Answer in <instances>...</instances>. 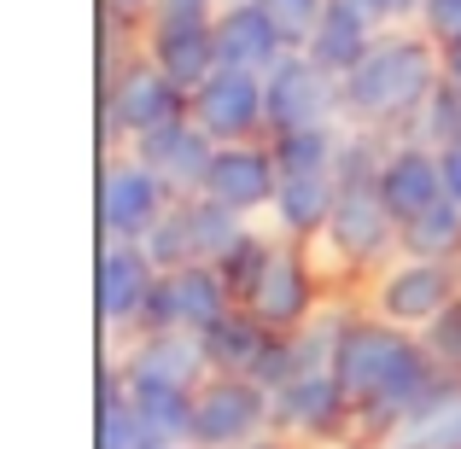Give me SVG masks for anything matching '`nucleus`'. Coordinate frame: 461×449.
<instances>
[{"instance_id": "obj_23", "label": "nucleus", "mask_w": 461, "mask_h": 449, "mask_svg": "<svg viewBox=\"0 0 461 449\" xmlns=\"http://www.w3.org/2000/svg\"><path fill=\"white\" fill-rule=\"evenodd\" d=\"M397 257L461 263V204L438 199L432 211H420L415 222H403V234H397Z\"/></svg>"}, {"instance_id": "obj_31", "label": "nucleus", "mask_w": 461, "mask_h": 449, "mask_svg": "<svg viewBox=\"0 0 461 449\" xmlns=\"http://www.w3.org/2000/svg\"><path fill=\"white\" fill-rule=\"evenodd\" d=\"M420 345H427V356L438 362L450 380H461V292H456V303L438 315V321L420 333Z\"/></svg>"}, {"instance_id": "obj_29", "label": "nucleus", "mask_w": 461, "mask_h": 449, "mask_svg": "<svg viewBox=\"0 0 461 449\" xmlns=\"http://www.w3.org/2000/svg\"><path fill=\"white\" fill-rule=\"evenodd\" d=\"M269 251H275V239L258 234V228H246V234H240V246L228 251L222 263H216V269H222V281H228V292L246 298L251 286H258V274H263V263H269Z\"/></svg>"}, {"instance_id": "obj_6", "label": "nucleus", "mask_w": 461, "mask_h": 449, "mask_svg": "<svg viewBox=\"0 0 461 449\" xmlns=\"http://www.w3.org/2000/svg\"><path fill=\"white\" fill-rule=\"evenodd\" d=\"M176 193L135 152H105L100 169V234L117 246H147V234L169 216Z\"/></svg>"}, {"instance_id": "obj_40", "label": "nucleus", "mask_w": 461, "mask_h": 449, "mask_svg": "<svg viewBox=\"0 0 461 449\" xmlns=\"http://www.w3.org/2000/svg\"><path fill=\"white\" fill-rule=\"evenodd\" d=\"M164 449H199V444H164Z\"/></svg>"}, {"instance_id": "obj_38", "label": "nucleus", "mask_w": 461, "mask_h": 449, "mask_svg": "<svg viewBox=\"0 0 461 449\" xmlns=\"http://www.w3.org/2000/svg\"><path fill=\"white\" fill-rule=\"evenodd\" d=\"M246 449H304V444L286 438V432H269V438H258V444H246Z\"/></svg>"}, {"instance_id": "obj_25", "label": "nucleus", "mask_w": 461, "mask_h": 449, "mask_svg": "<svg viewBox=\"0 0 461 449\" xmlns=\"http://www.w3.org/2000/svg\"><path fill=\"white\" fill-rule=\"evenodd\" d=\"M339 147H345V123L339 129H298V135L269 140L281 175H339Z\"/></svg>"}, {"instance_id": "obj_15", "label": "nucleus", "mask_w": 461, "mask_h": 449, "mask_svg": "<svg viewBox=\"0 0 461 449\" xmlns=\"http://www.w3.org/2000/svg\"><path fill=\"white\" fill-rule=\"evenodd\" d=\"M374 187H380L385 211L397 216V228H403V222H415L420 211H432L438 199H450V193H444V164H438V147H427V140H409V135L385 147Z\"/></svg>"}, {"instance_id": "obj_39", "label": "nucleus", "mask_w": 461, "mask_h": 449, "mask_svg": "<svg viewBox=\"0 0 461 449\" xmlns=\"http://www.w3.org/2000/svg\"><path fill=\"white\" fill-rule=\"evenodd\" d=\"M222 6H251V0H222ZM222 6H216V12H222Z\"/></svg>"}, {"instance_id": "obj_28", "label": "nucleus", "mask_w": 461, "mask_h": 449, "mask_svg": "<svg viewBox=\"0 0 461 449\" xmlns=\"http://www.w3.org/2000/svg\"><path fill=\"white\" fill-rule=\"evenodd\" d=\"M409 140H427V147H438V152L461 140V88L456 82H444V88L427 100V112H420V123L409 129Z\"/></svg>"}, {"instance_id": "obj_8", "label": "nucleus", "mask_w": 461, "mask_h": 449, "mask_svg": "<svg viewBox=\"0 0 461 449\" xmlns=\"http://www.w3.org/2000/svg\"><path fill=\"white\" fill-rule=\"evenodd\" d=\"M263 88H269V140L298 135V129H339L345 123L339 76H327L310 53H286L281 65L263 76Z\"/></svg>"}, {"instance_id": "obj_32", "label": "nucleus", "mask_w": 461, "mask_h": 449, "mask_svg": "<svg viewBox=\"0 0 461 449\" xmlns=\"http://www.w3.org/2000/svg\"><path fill=\"white\" fill-rule=\"evenodd\" d=\"M345 6H357L362 18L374 23V30H415L420 23V6H427V0H345Z\"/></svg>"}, {"instance_id": "obj_13", "label": "nucleus", "mask_w": 461, "mask_h": 449, "mask_svg": "<svg viewBox=\"0 0 461 449\" xmlns=\"http://www.w3.org/2000/svg\"><path fill=\"white\" fill-rule=\"evenodd\" d=\"M228 310H240V298L228 292L222 269H216V263H187V269H169L164 281H158V298H152L147 327H140V333H152V327H187V333H211V327L222 321Z\"/></svg>"}, {"instance_id": "obj_14", "label": "nucleus", "mask_w": 461, "mask_h": 449, "mask_svg": "<svg viewBox=\"0 0 461 449\" xmlns=\"http://www.w3.org/2000/svg\"><path fill=\"white\" fill-rule=\"evenodd\" d=\"M275 187H281V164H275L269 140H240V147H216L211 175H204V199L228 204L234 216H269Z\"/></svg>"}, {"instance_id": "obj_37", "label": "nucleus", "mask_w": 461, "mask_h": 449, "mask_svg": "<svg viewBox=\"0 0 461 449\" xmlns=\"http://www.w3.org/2000/svg\"><path fill=\"white\" fill-rule=\"evenodd\" d=\"M444 82H456V88H461V41L444 47Z\"/></svg>"}, {"instance_id": "obj_5", "label": "nucleus", "mask_w": 461, "mask_h": 449, "mask_svg": "<svg viewBox=\"0 0 461 449\" xmlns=\"http://www.w3.org/2000/svg\"><path fill=\"white\" fill-rule=\"evenodd\" d=\"M461 292V263H427V257H397L368 281V315L403 327V333H427Z\"/></svg>"}, {"instance_id": "obj_4", "label": "nucleus", "mask_w": 461, "mask_h": 449, "mask_svg": "<svg viewBox=\"0 0 461 449\" xmlns=\"http://www.w3.org/2000/svg\"><path fill=\"white\" fill-rule=\"evenodd\" d=\"M275 432V391L246 373H211L193 391V444L199 449H246Z\"/></svg>"}, {"instance_id": "obj_21", "label": "nucleus", "mask_w": 461, "mask_h": 449, "mask_svg": "<svg viewBox=\"0 0 461 449\" xmlns=\"http://www.w3.org/2000/svg\"><path fill=\"white\" fill-rule=\"evenodd\" d=\"M380 41V30H374L368 18H362L357 6H345V0H333V6H327V18L315 23V35H310V47L304 53L315 58V65L327 70V76H339L345 82L350 70L362 65V58H368V47Z\"/></svg>"}, {"instance_id": "obj_17", "label": "nucleus", "mask_w": 461, "mask_h": 449, "mask_svg": "<svg viewBox=\"0 0 461 449\" xmlns=\"http://www.w3.org/2000/svg\"><path fill=\"white\" fill-rule=\"evenodd\" d=\"M140 157V164L152 169L158 181H164L176 199H193V193H204V175H211V157H216V140L204 135L193 117H176V123L152 129L147 140H135L129 147Z\"/></svg>"}, {"instance_id": "obj_1", "label": "nucleus", "mask_w": 461, "mask_h": 449, "mask_svg": "<svg viewBox=\"0 0 461 449\" xmlns=\"http://www.w3.org/2000/svg\"><path fill=\"white\" fill-rule=\"evenodd\" d=\"M438 88H444V47L427 30H385L368 47V58L339 82L345 123L385 140H403Z\"/></svg>"}, {"instance_id": "obj_26", "label": "nucleus", "mask_w": 461, "mask_h": 449, "mask_svg": "<svg viewBox=\"0 0 461 449\" xmlns=\"http://www.w3.org/2000/svg\"><path fill=\"white\" fill-rule=\"evenodd\" d=\"M152 444H193V391H164V385H129Z\"/></svg>"}, {"instance_id": "obj_30", "label": "nucleus", "mask_w": 461, "mask_h": 449, "mask_svg": "<svg viewBox=\"0 0 461 449\" xmlns=\"http://www.w3.org/2000/svg\"><path fill=\"white\" fill-rule=\"evenodd\" d=\"M258 6L269 12V23L281 30V41L293 47V53H304L310 35H315V23L327 18V6H333V0H258Z\"/></svg>"}, {"instance_id": "obj_16", "label": "nucleus", "mask_w": 461, "mask_h": 449, "mask_svg": "<svg viewBox=\"0 0 461 449\" xmlns=\"http://www.w3.org/2000/svg\"><path fill=\"white\" fill-rule=\"evenodd\" d=\"M345 415H350V403L333 373H293L275 391V432H286L298 444H339Z\"/></svg>"}, {"instance_id": "obj_19", "label": "nucleus", "mask_w": 461, "mask_h": 449, "mask_svg": "<svg viewBox=\"0 0 461 449\" xmlns=\"http://www.w3.org/2000/svg\"><path fill=\"white\" fill-rule=\"evenodd\" d=\"M339 204V175H281L269 204V222L281 228V239H298V246H315L327 234V216Z\"/></svg>"}, {"instance_id": "obj_2", "label": "nucleus", "mask_w": 461, "mask_h": 449, "mask_svg": "<svg viewBox=\"0 0 461 449\" xmlns=\"http://www.w3.org/2000/svg\"><path fill=\"white\" fill-rule=\"evenodd\" d=\"M397 216L385 211L380 187H374V175H357V181H339V204L333 216H327V234L315 239V246L333 251L339 269L350 274H380L385 263H397Z\"/></svg>"}, {"instance_id": "obj_33", "label": "nucleus", "mask_w": 461, "mask_h": 449, "mask_svg": "<svg viewBox=\"0 0 461 449\" xmlns=\"http://www.w3.org/2000/svg\"><path fill=\"white\" fill-rule=\"evenodd\" d=\"M415 30H427L438 47L461 41V0H427V6H420V23H415Z\"/></svg>"}, {"instance_id": "obj_11", "label": "nucleus", "mask_w": 461, "mask_h": 449, "mask_svg": "<svg viewBox=\"0 0 461 449\" xmlns=\"http://www.w3.org/2000/svg\"><path fill=\"white\" fill-rule=\"evenodd\" d=\"M158 281H164V269L147 257V246H117V239L100 246V315H105L112 345H123V338H135L147 327Z\"/></svg>"}, {"instance_id": "obj_22", "label": "nucleus", "mask_w": 461, "mask_h": 449, "mask_svg": "<svg viewBox=\"0 0 461 449\" xmlns=\"http://www.w3.org/2000/svg\"><path fill=\"white\" fill-rule=\"evenodd\" d=\"M385 449H461V380H444L438 391L385 438Z\"/></svg>"}, {"instance_id": "obj_27", "label": "nucleus", "mask_w": 461, "mask_h": 449, "mask_svg": "<svg viewBox=\"0 0 461 449\" xmlns=\"http://www.w3.org/2000/svg\"><path fill=\"white\" fill-rule=\"evenodd\" d=\"M147 257L158 263V269H187V263H199V251H193V228H187V204H169V216L147 234Z\"/></svg>"}, {"instance_id": "obj_10", "label": "nucleus", "mask_w": 461, "mask_h": 449, "mask_svg": "<svg viewBox=\"0 0 461 449\" xmlns=\"http://www.w3.org/2000/svg\"><path fill=\"white\" fill-rule=\"evenodd\" d=\"M187 117L216 140V147L269 140V88H263L258 70H216L204 88H193Z\"/></svg>"}, {"instance_id": "obj_24", "label": "nucleus", "mask_w": 461, "mask_h": 449, "mask_svg": "<svg viewBox=\"0 0 461 449\" xmlns=\"http://www.w3.org/2000/svg\"><path fill=\"white\" fill-rule=\"evenodd\" d=\"M100 449H158L147 420H140L129 380L117 362H105V391H100Z\"/></svg>"}, {"instance_id": "obj_9", "label": "nucleus", "mask_w": 461, "mask_h": 449, "mask_svg": "<svg viewBox=\"0 0 461 449\" xmlns=\"http://www.w3.org/2000/svg\"><path fill=\"white\" fill-rule=\"evenodd\" d=\"M112 362L123 368L129 385H164V391H199L216 373L204 333H187V327H152V333L123 338Z\"/></svg>"}, {"instance_id": "obj_18", "label": "nucleus", "mask_w": 461, "mask_h": 449, "mask_svg": "<svg viewBox=\"0 0 461 449\" xmlns=\"http://www.w3.org/2000/svg\"><path fill=\"white\" fill-rule=\"evenodd\" d=\"M286 53L293 47L281 41V30L269 23V12L258 0L216 12V58H222V70H258V76H269Z\"/></svg>"}, {"instance_id": "obj_3", "label": "nucleus", "mask_w": 461, "mask_h": 449, "mask_svg": "<svg viewBox=\"0 0 461 449\" xmlns=\"http://www.w3.org/2000/svg\"><path fill=\"white\" fill-rule=\"evenodd\" d=\"M176 117H187V94L135 41V58L117 76H105V152H129L135 140H147L152 129L176 123Z\"/></svg>"}, {"instance_id": "obj_12", "label": "nucleus", "mask_w": 461, "mask_h": 449, "mask_svg": "<svg viewBox=\"0 0 461 449\" xmlns=\"http://www.w3.org/2000/svg\"><path fill=\"white\" fill-rule=\"evenodd\" d=\"M140 53L187 100H193V88H204L222 70V58H216V18H169V12H158L147 30H140Z\"/></svg>"}, {"instance_id": "obj_36", "label": "nucleus", "mask_w": 461, "mask_h": 449, "mask_svg": "<svg viewBox=\"0 0 461 449\" xmlns=\"http://www.w3.org/2000/svg\"><path fill=\"white\" fill-rule=\"evenodd\" d=\"M438 164H444V193H450V199L461 204V140L438 152Z\"/></svg>"}, {"instance_id": "obj_35", "label": "nucleus", "mask_w": 461, "mask_h": 449, "mask_svg": "<svg viewBox=\"0 0 461 449\" xmlns=\"http://www.w3.org/2000/svg\"><path fill=\"white\" fill-rule=\"evenodd\" d=\"M216 6H222V0H158V12H169V18H216Z\"/></svg>"}, {"instance_id": "obj_7", "label": "nucleus", "mask_w": 461, "mask_h": 449, "mask_svg": "<svg viewBox=\"0 0 461 449\" xmlns=\"http://www.w3.org/2000/svg\"><path fill=\"white\" fill-rule=\"evenodd\" d=\"M240 310H251L269 333H298V327L321 310V274H315V263H310V246L275 239L269 263H263L258 286L240 298Z\"/></svg>"}, {"instance_id": "obj_34", "label": "nucleus", "mask_w": 461, "mask_h": 449, "mask_svg": "<svg viewBox=\"0 0 461 449\" xmlns=\"http://www.w3.org/2000/svg\"><path fill=\"white\" fill-rule=\"evenodd\" d=\"M152 12H158V0H105V18L135 23V30H147V23H152Z\"/></svg>"}, {"instance_id": "obj_20", "label": "nucleus", "mask_w": 461, "mask_h": 449, "mask_svg": "<svg viewBox=\"0 0 461 449\" xmlns=\"http://www.w3.org/2000/svg\"><path fill=\"white\" fill-rule=\"evenodd\" d=\"M286 333H269V327L258 321L251 310H228L222 321L204 333V350H211V368L216 373H246V380H258L263 362L275 356V345H281Z\"/></svg>"}]
</instances>
